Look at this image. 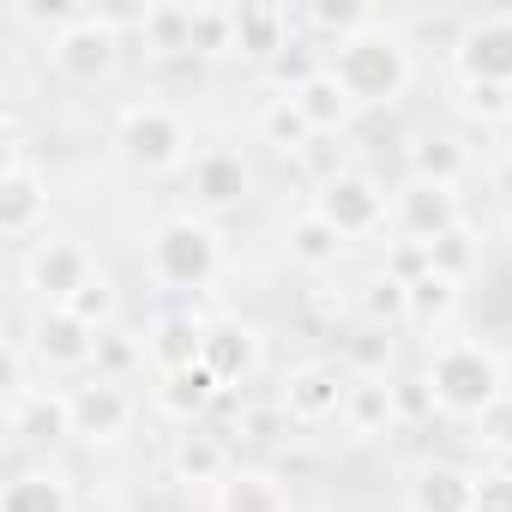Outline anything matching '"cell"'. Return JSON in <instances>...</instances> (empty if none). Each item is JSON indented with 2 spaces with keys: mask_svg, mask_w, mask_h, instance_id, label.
<instances>
[{
  "mask_svg": "<svg viewBox=\"0 0 512 512\" xmlns=\"http://www.w3.org/2000/svg\"><path fill=\"white\" fill-rule=\"evenodd\" d=\"M326 67H332V79L350 91L356 109H392V103H404V91L416 85L410 37H404L398 25H386V19L368 25L362 37L326 49Z\"/></svg>",
  "mask_w": 512,
  "mask_h": 512,
  "instance_id": "obj_1",
  "label": "cell"
},
{
  "mask_svg": "<svg viewBox=\"0 0 512 512\" xmlns=\"http://www.w3.org/2000/svg\"><path fill=\"white\" fill-rule=\"evenodd\" d=\"M422 386H428L434 410L476 422V416L506 392V362H500V350L482 344V338H440L434 356H428V368H422Z\"/></svg>",
  "mask_w": 512,
  "mask_h": 512,
  "instance_id": "obj_2",
  "label": "cell"
},
{
  "mask_svg": "<svg viewBox=\"0 0 512 512\" xmlns=\"http://www.w3.org/2000/svg\"><path fill=\"white\" fill-rule=\"evenodd\" d=\"M145 266H151V284L175 296H199L223 272V235L199 211H169L145 241Z\"/></svg>",
  "mask_w": 512,
  "mask_h": 512,
  "instance_id": "obj_3",
  "label": "cell"
},
{
  "mask_svg": "<svg viewBox=\"0 0 512 512\" xmlns=\"http://www.w3.org/2000/svg\"><path fill=\"white\" fill-rule=\"evenodd\" d=\"M115 157L139 175H169L193 163V127L163 97H133L115 115Z\"/></svg>",
  "mask_w": 512,
  "mask_h": 512,
  "instance_id": "obj_4",
  "label": "cell"
},
{
  "mask_svg": "<svg viewBox=\"0 0 512 512\" xmlns=\"http://www.w3.org/2000/svg\"><path fill=\"white\" fill-rule=\"evenodd\" d=\"M49 223V175L25 157L19 121H7V157H0V235L7 241H43Z\"/></svg>",
  "mask_w": 512,
  "mask_h": 512,
  "instance_id": "obj_5",
  "label": "cell"
},
{
  "mask_svg": "<svg viewBox=\"0 0 512 512\" xmlns=\"http://www.w3.org/2000/svg\"><path fill=\"white\" fill-rule=\"evenodd\" d=\"M314 211L344 235V241H368L392 223V193L368 175V169H332L314 187Z\"/></svg>",
  "mask_w": 512,
  "mask_h": 512,
  "instance_id": "obj_6",
  "label": "cell"
},
{
  "mask_svg": "<svg viewBox=\"0 0 512 512\" xmlns=\"http://www.w3.org/2000/svg\"><path fill=\"white\" fill-rule=\"evenodd\" d=\"M49 67L67 85H103L121 67V31L109 25V13L103 7H85L67 31H55L49 37Z\"/></svg>",
  "mask_w": 512,
  "mask_h": 512,
  "instance_id": "obj_7",
  "label": "cell"
},
{
  "mask_svg": "<svg viewBox=\"0 0 512 512\" xmlns=\"http://www.w3.org/2000/svg\"><path fill=\"white\" fill-rule=\"evenodd\" d=\"M97 272H103L97 253H91L79 235H43V241H31V253H25V290H31L43 308H67Z\"/></svg>",
  "mask_w": 512,
  "mask_h": 512,
  "instance_id": "obj_8",
  "label": "cell"
},
{
  "mask_svg": "<svg viewBox=\"0 0 512 512\" xmlns=\"http://www.w3.org/2000/svg\"><path fill=\"white\" fill-rule=\"evenodd\" d=\"M452 73H458V85H506L512 91V7L476 13L452 37Z\"/></svg>",
  "mask_w": 512,
  "mask_h": 512,
  "instance_id": "obj_9",
  "label": "cell"
},
{
  "mask_svg": "<svg viewBox=\"0 0 512 512\" xmlns=\"http://www.w3.org/2000/svg\"><path fill=\"white\" fill-rule=\"evenodd\" d=\"M464 223V199L458 187H428V181H404L392 193V235L398 241H416V247H434L440 235H452Z\"/></svg>",
  "mask_w": 512,
  "mask_h": 512,
  "instance_id": "obj_10",
  "label": "cell"
},
{
  "mask_svg": "<svg viewBox=\"0 0 512 512\" xmlns=\"http://www.w3.org/2000/svg\"><path fill=\"white\" fill-rule=\"evenodd\" d=\"M97 338H103V332H91V326L73 320L67 308H37L25 350L43 362V374H91V368H97Z\"/></svg>",
  "mask_w": 512,
  "mask_h": 512,
  "instance_id": "obj_11",
  "label": "cell"
},
{
  "mask_svg": "<svg viewBox=\"0 0 512 512\" xmlns=\"http://www.w3.org/2000/svg\"><path fill=\"white\" fill-rule=\"evenodd\" d=\"M133 416H139V404H133V392H127L121 380L85 374V380L73 386V440H85V446H115V440L133 428Z\"/></svg>",
  "mask_w": 512,
  "mask_h": 512,
  "instance_id": "obj_12",
  "label": "cell"
},
{
  "mask_svg": "<svg viewBox=\"0 0 512 512\" xmlns=\"http://www.w3.org/2000/svg\"><path fill=\"white\" fill-rule=\"evenodd\" d=\"M205 368H211V380H217L223 392L247 386L253 374L266 368V338H260V326H247V320H235V314L205 320Z\"/></svg>",
  "mask_w": 512,
  "mask_h": 512,
  "instance_id": "obj_13",
  "label": "cell"
},
{
  "mask_svg": "<svg viewBox=\"0 0 512 512\" xmlns=\"http://www.w3.org/2000/svg\"><path fill=\"white\" fill-rule=\"evenodd\" d=\"M181 175H187V193H193V211H199V217L241 205L247 187H253V169H247V157H241L235 145H205V151H193V163H187Z\"/></svg>",
  "mask_w": 512,
  "mask_h": 512,
  "instance_id": "obj_14",
  "label": "cell"
},
{
  "mask_svg": "<svg viewBox=\"0 0 512 512\" xmlns=\"http://www.w3.org/2000/svg\"><path fill=\"white\" fill-rule=\"evenodd\" d=\"M344 398H350V374L338 362H302L284 374V416L302 422V428H320V422H338L344 416Z\"/></svg>",
  "mask_w": 512,
  "mask_h": 512,
  "instance_id": "obj_15",
  "label": "cell"
},
{
  "mask_svg": "<svg viewBox=\"0 0 512 512\" xmlns=\"http://www.w3.org/2000/svg\"><path fill=\"white\" fill-rule=\"evenodd\" d=\"M7 434L13 440H25V446H61V440H73V386H55V380H43V386H31L25 398H13L7 404Z\"/></svg>",
  "mask_w": 512,
  "mask_h": 512,
  "instance_id": "obj_16",
  "label": "cell"
},
{
  "mask_svg": "<svg viewBox=\"0 0 512 512\" xmlns=\"http://www.w3.org/2000/svg\"><path fill=\"white\" fill-rule=\"evenodd\" d=\"M290 43H296V19L284 7H272V0H247V7H235V55L241 61L272 67Z\"/></svg>",
  "mask_w": 512,
  "mask_h": 512,
  "instance_id": "obj_17",
  "label": "cell"
},
{
  "mask_svg": "<svg viewBox=\"0 0 512 512\" xmlns=\"http://www.w3.org/2000/svg\"><path fill=\"white\" fill-rule=\"evenodd\" d=\"M211 512H290V488H284L278 470L235 464V470L211 488Z\"/></svg>",
  "mask_w": 512,
  "mask_h": 512,
  "instance_id": "obj_18",
  "label": "cell"
},
{
  "mask_svg": "<svg viewBox=\"0 0 512 512\" xmlns=\"http://www.w3.org/2000/svg\"><path fill=\"white\" fill-rule=\"evenodd\" d=\"M350 440H386L404 416H398V386L392 374H374V380H350V398H344V416Z\"/></svg>",
  "mask_w": 512,
  "mask_h": 512,
  "instance_id": "obj_19",
  "label": "cell"
},
{
  "mask_svg": "<svg viewBox=\"0 0 512 512\" xmlns=\"http://www.w3.org/2000/svg\"><path fill=\"white\" fill-rule=\"evenodd\" d=\"M404 500H410V512H476V470L434 458L410 476Z\"/></svg>",
  "mask_w": 512,
  "mask_h": 512,
  "instance_id": "obj_20",
  "label": "cell"
},
{
  "mask_svg": "<svg viewBox=\"0 0 512 512\" xmlns=\"http://www.w3.org/2000/svg\"><path fill=\"white\" fill-rule=\"evenodd\" d=\"M151 398H157V410L169 416V422H181V428H199V416L223 398V386L211 380V368L199 362V368H175V374H157V386H151Z\"/></svg>",
  "mask_w": 512,
  "mask_h": 512,
  "instance_id": "obj_21",
  "label": "cell"
},
{
  "mask_svg": "<svg viewBox=\"0 0 512 512\" xmlns=\"http://www.w3.org/2000/svg\"><path fill=\"white\" fill-rule=\"evenodd\" d=\"M169 470H175V482H187V488H217V482L235 470V458H229L223 434L187 428V434H175V446H169Z\"/></svg>",
  "mask_w": 512,
  "mask_h": 512,
  "instance_id": "obj_22",
  "label": "cell"
},
{
  "mask_svg": "<svg viewBox=\"0 0 512 512\" xmlns=\"http://www.w3.org/2000/svg\"><path fill=\"white\" fill-rule=\"evenodd\" d=\"M344 247H350V241H344L314 205L296 211V217L284 223V253H290V266H296V272H332V266L344 260Z\"/></svg>",
  "mask_w": 512,
  "mask_h": 512,
  "instance_id": "obj_23",
  "label": "cell"
},
{
  "mask_svg": "<svg viewBox=\"0 0 512 512\" xmlns=\"http://www.w3.org/2000/svg\"><path fill=\"white\" fill-rule=\"evenodd\" d=\"M0 512H79V494L55 464H31L0 488Z\"/></svg>",
  "mask_w": 512,
  "mask_h": 512,
  "instance_id": "obj_24",
  "label": "cell"
},
{
  "mask_svg": "<svg viewBox=\"0 0 512 512\" xmlns=\"http://www.w3.org/2000/svg\"><path fill=\"white\" fill-rule=\"evenodd\" d=\"M145 350H151V368H157V374L199 368V362H205V320H199V314H163V320L145 332Z\"/></svg>",
  "mask_w": 512,
  "mask_h": 512,
  "instance_id": "obj_25",
  "label": "cell"
},
{
  "mask_svg": "<svg viewBox=\"0 0 512 512\" xmlns=\"http://www.w3.org/2000/svg\"><path fill=\"white\" fill-rule=\"evenodd\" d=\"M404 163H410V181H428V187H458L470 175V151L458 133H416Z\"/></svg>",
  "mask_w": 512,
  "mask_h": 512,
  "instance_id": "obj_26",
  "label": "cell"
},
{
  "mask_svg": "<svg viewBox=\"0 0 512 512\" xmlns=\"http://www.w3.org/2000/svg\"><path fill=\"white\" fill-rule=\"evenodd\" d=\"M253 133H260V145H272V151H284V157H296V151H308L320 133L308 127V115L296 109V97H284V91H272L260 109H253Z\"/></svg>",
  "mask_w": 512,
  "mask_h": 512,
  "instance_id": "obj_27",
  "label": "cell"
},
{
  "mask_svg": "<svg viewBox=\"0 0 512 512\" xmlns=\"http://www.w3.org/2000/svg\"><path fill=\"white\" fill-rule=\"evenodd\" d=\"M151 61H175V55H193V7H175V0H157V7H145L139 31Z\"/></svg>",
  "mask_w": 512,
  "mask_h": 512,
  "instance_id": "obj_28",
  "label": "cell"
},
{
  "mask_svg": "<svg viewBox=\"0 0 512 512\" xmlns=\"http://www.w3.org/2000/svg\"><path fill=\"white\" fill-rule=\"evenodd\" d=\"M290 97H296V109L308 115L314 133H344V127L356 121V103H350V91L332 79V67H320V73H314L302 91H290Z\"/></svg>",
  "mask_w": 512,
  "mask_h": 512,
  "instance_id": "obj_29",
  "label": "cell"
},
{
  "mask_svg": "<svg viewBox=\"0 0 512 512\" xmlns=\"http://www.w3.org/2000/svg\"><path fill=\"white\" fill-rule=\"evenodd\" d=\"M356 314H362V326L398 332V326H410V290H404L398 278L374 272V278H362V284H356Z\"/></svg>",
  "mask_w": 512,
  "mask_h": 512,
  "instance_id": "obj_30",
  "label": "cell"
},
{
  "mask_svg": "<svg viewBox=\"0 0 512 512\" xmlns=\"http://www.w3.org/2000/svg\"><path fill=\"white\" fill-rule=\"evenodd\" d=\"M464 284H452V278H440V272H428V278H416L410 284V326L416 332H446L452 320H458V296Z\"/></svg>",
  "mask_w": 512,
  "mask_h": 512,
  "instance_id": "obj_31",
  "label": "cell"
},
{
  "mask_svg": "<svg viewBox=\"0 0 512 512\" xmlns=\"http://www.w3.org/2000/svg\"><path fill=\"white\" fill-rule=\"evenodd\" d=\"M302 19H308V31H314V37H326V49H338V43L362 37L368 25H380V13H374V7H362V0H314Z\"/></svg>",
  "mask_w": 512,
  "mask_h": 512,
  "instance_id": "obj_32",
  "label": "cell"
},
{
  "mask_svg": "<svg viewBox=\"0 0 512 512\" xmlns=\"http://www.w3.org/2000/svg\"><path fill=\"white\" fill-rule=\"evenodd\" d=\"M193 55L199 61L235 55V7H193Z\"/></svg>",
  "mask_w": 512,
  "mask_h": 512,
  "instance_id": "obj_33",
  "label": "cell"
},
{
  "mask_svg": "<svg viewBox=\"0 0 512 512\" xmlns=\"http://www.w3.org/2000/svg\"><path fill=\"white\" fill-rule=\"evenodd\" d=\"M145 362H151L145 338H133V332H121V326H109V332L97 338V368H91V374H103V380H121V386H127V374H133V368H145Z\"/></svg>",
  "mask_w": 512,
  "mask_h": 512,
  "instance_id": "obj_34",
  "label": "cell"
},
{
  "mask_svg": "<svg viewBox=\"0 0 512 512\" xmlns=\"http://www.w3.org/2000/svg\"><path fill=\"white\" fill-rule=\"evenodd\" d=\"M67 314H73V320H85L91 332H109V326L121 320V290H115V278H109V272H97V278L67 302Z\"/></svg>",
  "mask_w": 512,
  "mask_h": 512,
  "instance_id": "obj_35",
  "label": "cell"
},
{
  "mask_svg": "<svg viewBox=\"0 0 512 512\" xmlns=\"http://www.w3.org/2000/svg\"><path fill=\"white\" fill-rule=\"evenodd\" d=\"M476 253H482V247H476V229H470V223H458L452 235H440V241L428 247V266H434L440 278L464 284V278L476 272Z\"/></svg>",
  "mask_w": 512,
  "mask_h": 512,
  "instance_id": "obj_36",
  "label": "cell"
},
{
  "mask_svg": "<svg viewBox=\"0 0 512 512\" xmlns=\"http://www.w3.org/2000/svg\"><path fill=\"white\" fill-rule=\"evenodd\" d=\"M470 440L488 452V458H500V464H512V386L470 422Z\"/></svg>",
  "mask_w": 512,
  "mask_h": 512,
  "instance_id": "obj_37",
  "label": "cell"
},
{
  "mask_svg": "<svg viewBox=\"0 0 512 512\" xmlns=\"http://www.w3.org/2000/svg\"><path fill=\"white\" fill-rule=\"evenodd\" d=\"M344 368H350V380H374V374H386V368H392V332L362 326V332L344 344Z\"/></svg>",
  "mask_w": 512,
  "mask_h": 512,
  "instance_id": "obj_38",
  "label": "cell"
},
{
  "mask_svg": "<svg viewBox=\"0 0 512 512\" xmlns=\"http://www.w3.org/2000/svg\"><path fill=\"white\" fill-rule=\"evenodd\" d=\"M458 109L482 127H494V121L506 127L512 121V91L506 85H458Z\"/></svg>",
  "mask_w": 512,
  "mask_h": 512,
  "instance_id": "obj_39",
  "label": "cell"
},
{
  "mask_svg": "<svg viewBox=\"0 0 512 512\" xmlns=\"http://www.w3.org/2000/svg\"><path fill=\"white\" fill-rule=\"evenodd\" d=\"M434 266H428V247H416V241H392L386 247V278H398L404 290L416 284V278H428Z\"/></svg>",
  "mask_w": 512,
  "mask_h": 512,
  "instance_id": "obj_40",
  "label": "cell"
},
{
  "mask_svg": "<svg viewBox=\"0 0 512 512\" xmlns=\"http://www.w3.org/2000/svg\"><path fill=\"white\" fill-rule=\"evenodd\" d=\"M476 512H512V464H494L476 476Z\"/></svg>",
  "mask_w": 512,
  "mask_h": 512,
  "instance_id": "obj_41",
  "label": "cell"
},
{
  "mask_svg": "<svg viewBox=\"0 0 512 512\" xmlns=\"http://www.w3.org/2000/svg\"><path fill=\"white\" fill-rule=\"evenodd\" d=\"M278 428H290L284 404H272V410H241V416H235V434H247V440H272Z\"/></svg>",
  "mask_w": 512,
  "mask_h": 512,
  "instance_id": "obj_42",
  "label": "cell"
},
{
  "mask_svg": "<svg viewBox=\"0 0 512 512\" xmlns=\"http://www.w3.org/2000/svg\"><path fill=\"white\" fill-rule=\"evenodd\" d=\"M500 235H506V241H512V205H506V217H500Z\"/></svg>",
  "mask_w": 512,
  "mask_h": 512,
  "instance_id": "obj_43",
  "label": "cell"
},
{
  "mask_svg": "<svg viewBox=\"0 0 512 512\" xmlns=\"http://www.w3.org/2000/svg\"><path fill=\"white\" fill-rule=\"evenodd\" d=\"M506 157H512V121H506Z\"/></svg>",
  "mask_w": 512,
  "mask_h": 512,
  "instance_id": "obj_44",
  "label": "cell"
}]
</instances>
